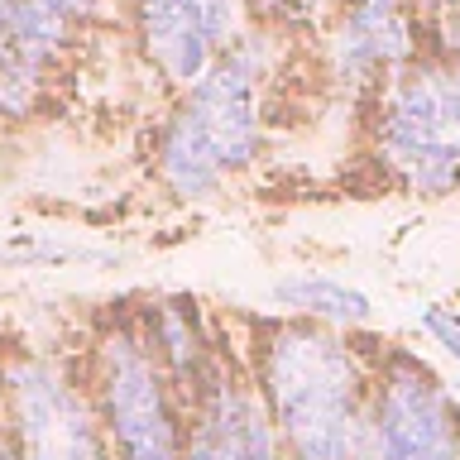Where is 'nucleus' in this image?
Wrapping results in <instances>:
<instances>
[{
    "label": "nucleus",
    "mask_w": 460,
    "mask_h": 460,
    "mask_svg": "<svg viewBox=\"0 0 460 460\" xmlns=\"http://www.w3.org/2000/svg\"><path fill=\"white\" fill-rule=\"evenodd\" d=\"M259 398L288 460H355L369 379L359 355L322 322H273L254 359Z\"/></svg>",
    "instance_id": "obj_2"
},
{
    "label": "nucleus",
    "mask_w": 460,
    "mask_h": 460,
    "mask_svg": "<svg viewBox=\"0 0 460 460\" xmlns=\"http://www.w3.org/2000/svg\"><path fill=\"white\" fill-rule=\"evenodd\" d=\"M417 326L460 365V312L456 307H446V302H422V307H417Z\"/></svg>",
    "instance_id": "obj_14"
},
{
    "label": "nucleus",
    "mask_w": 460,
    "mask_h": 460,
    "mask_svg": "<svg viewBox=\"0 0 460 460\" xmlns=\"http://www.w3.org/2000/svg\"><path fill=\"white\" fill-rule=\"evenodd\" d=\"M446 34H451V49H446V53L460 58V14H451V20H446Z\"/></svg>",
    "instance_id": "obj_17"
},
{
    "label": "nucleus",
    "mask_w": 460,
    "mask_h": 460,
    "mask_svg": "<svg viewBox=\"0 0 460 460\" xmlns=\"http://www.w3.org/2000/svg\"><path fill=\"white\" fill-rule=\"evenodd\" d=\"M144 341H149L154 359L164 365L172 388H187V398L207 384L211 374V355H207V336L197 331V312L187 302H158L144 316Z\"/></svg>",
    "instance_id": "obj_11"
},
{
    "label": "nucleus",
    "mask_w": 460,
    "mask_h": 460,
    "mask_svg": "<svg viewBox=\"0 0 460 460\" xmlns=\"http://www.w3.org/2000/svg\"><path fill=\"white\" fill-rule=\"evenodd\" d=\"M0 135H5V120H0Z\"/></svg>",
    "instance_id": "obj_18"
},
{
    "label": "nucleus",
    "mask_w": 460,
    "mask_h": 460,
    "mask_svg": "<svg viewBox=\"0 0 460 460\" xmlns=\"http://www.w3.org/2000/svg\"><path fill=\"white\" fill-rule=\"evenodd\" d=\"M273 302L293 316H307V322L322 326H365L374 307L359 288L331 279V273H288V279L273 283Z\"/></svg>",
    "instance_id": "obj_12"
},
{
    "label": "nucleus",
    "mask_w": 460,
    "mask_h": 460,
    "mask_svg": "<svg viewBox=\"0 0 460 460\" xmlns=\"http://www.w3.org/2000/svg\"><path fill=\"white\" fill-rule=\"evenodd\" d=\"M0 460H24V456H20V446H14V437L5 431V422H0Z\"/></svg>",
    "instance_id": "obj_16"
},
{
    "label": "nucleus",
    "mask_w": 460,
    "mask_h": 460,
    "mask_svg": "<svg viewBox=\"0 0 460 460\" xmlns=\"http://www.w3.org/2000/svg\"><path fill=\"white\" fill-rule=\"evenodd\" d=\"M384 164L408 192L456 197L460 192V58H412L379 86L374 120Z\"/></svg>",
    "instance_id": "obj_3"
},
{
    "label": "nucleus",
    "mask_w": 460,
    "mask_h": 460,
    "mask_svg": "<svg viewBox=\"0 0 460 460\" xmlns=\"http://www.w3.org/2000/svg\"><path fill=\"white\" fill-rule=\"evenodd\" d=\"M135 39L168 86L187 92L230 43L244 34V0H129Z\"/></svg>",
    "instance_id": "obj_8"
},
{
    "label": "nucleus",
    "mask_w": 460,
    "mask_h": 460,
    "mask_svg": "<svg viewBox=\"0 0 460 460\" xmlns=\"http://www.w3.org/2000/svg\"><path fill=\"white\" fill-rule=\"evenodd\" d=\"M0 422L24 460H111L92 394L49 355L10 350L0 359Z\"/></svg>",
    "instance_id": "obj_5"
},
{
    "label": "nucleus",
    "mask_w": 460,
    "mask_h": 460,
    "mask_svg": "<svg viewBox=\"0 0 460 460\" xmlns=\"http://www.w3.org/2000/svg\"><path fill=\"white\" fill-rule=\"evenodd\" d=\"M115 10V0H0V101L29 120L72 49Z\"/></svg>",
    "instance_id": "obj_7"
},
{
    "label": "nucleus",
    "mask_w": 460,
    "mask_h": 460,
    "mask_svg": "<svg viewBox=\"0 0 460 460\" xmlns=\"http://www.w3.org/2000/svg\"><path fill=\"white\" fill-rule=\"evenodd\" d=\"M412 0H336L326 29V72L345 92H379L417 58Z\"/></svg>",
    "instance_id": "obj_9"
},
{
    "label": "nucleus",
    "mask_w": 460,
    "mask_h": 460,
    "mask_svg": "<svg viewBox=\"0 0 460 460\" xmlns=\"http://www.w3.org/2000/svg\"><path fill=\"white\" fill-rule=\"evenodd\" d=\"M244 10H254L273 29H316L336 10V0H244Z\"/></svg>",
    "instance_id": "obj_13"
},
{
    "label": "nucleus",
    "mask_w": 460,
    "mask_h": 460,
    "mask_svg": "<svg viewBox=\"0 0 460 460\" xmlns=\"http://www.w3.org/2000/svg\"><path fill=\"white\" fill-rule=\"evenodd\" d=\"M355 460H460V402L417 355L394 350L369 384Z\"/></svg>",
    "instance_id": "obj_6"
},
{
    "label": "nucleus",
    "mask_w": 460,
    "mask_h": 460,
    "mask_svg": "<svg viewBox=\"0 0 460 460\" xmlns=\"http://www.w3.org/2000/svg\"><path fill=\"white\" fill-rule=\"evenodd\" d=\"M92 402L111 460H182V408L139 331L115 326L101 336Z\"/></svg>",
    "instance_id": "obj_4"
},
{
    "label": "nucleus",
    "mask_w": 460,
    "mask_h": 460,
    "mask_svg": "<svg viewBox=\"0 0 460 460\" xmlns=\"http://www.w3.org/2000/svg\"><path fill=\"white\" fill-rule=\"evenodd\" d=\"M273 67H279L273 34L244 24V34L187 86L154 144V172L164 192L178 201L216 197L264 154V96Z\"/></svg>",
    "instance_id": "obj_1"
},
{
    "label": "nucleus",
    "mask_w": 460,
    "mask_h": 460,
    "mask_svg": "<svg viewBox=\"0 0 460 460\" xmlns=\"http://www.w3.org/2000/svg\"><path fill=\"white\" fill-rule=\"evenodd\" d=\"M412 5H422V10H431V14H441V20L460 14V0H412Z\"/></svg>",
    "instance_id": "obj_15"
},
{
    "label": "nucleus",
    "mask_w": 460,
    "mask_h": 460,
    "mask_svg": "<svg viewBox=\"0 0 460 460\" xmlns=\"http://www.w3.org/2000/svg\"><path fill=\"white\" fill-rule=\"evenodd\" d=\"M182 460H279V431L273 417L235 374L211 359L207 384L192 394V427L182 437Z\"/></svg>",
    "instance_id": "obj_10"
}]
</instances>
